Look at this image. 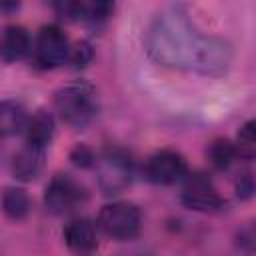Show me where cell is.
I'll list each match as a JSON object with an SVG mask.
<instances>
[{
	"instance_id": "cell-1",
	"label": "cell",
	"mask_w": 256,
	"mask_h": 256,
	"mask_svg": "<svg viewBox=\"0 0 256 256\" xmlns=\"http://www.w3.org/2000/svg\"><path fill=\"white\" fill-rule=\"evenodd\" d=\"M144 46L156 64L200 76H222L234 60L232 44L222 36L204 32L180 6L154 16Z\"/></svg>"
},
{
	"instance_id": "cell-2",
	"label": "cell",
	"mask_w": 256,
	"mask_h": 256,
	"mask_svg": "<svg viewBox=\"0 0 256 256\" xmlns=\"http://www.w3.org/2000/svg\"><path fill=\"white\" fill-rule=\"evenodd\" d=\"M54 110L64 124L82 130L98 114L96 90L86 82L68 84L54 94Z\"/></svg>"
},
{
	"instance_id": "cell-3",
	"label": "cell",
	"mask_w": 256,
	"mask_h": 256,
	"mask_svg": "<svg viewBox=\"0 0 256 256\" xmlns=\"http://www.w3.org/2000/svg\"><path fill=\"white\" fill-rule=\"evenodd\" d=\"M98 188L104 196L122 194L134 178V160L122 148H106L94 160Z\"/></svg>"
},
{
	"instance_id": "cell-4",
	"label": "cell",
	"mask_w": 256,
	"mask_h": 256,
	"mask_svg": "<svg viewBox=\"0 0 256 256\" xmlns=\"http://www.w3.org/2000/svg\"><path fill=\"white\" fill-rule=\"evenodd\" d=\"M96 228L102 230L112 240H132L140 234L142 228V212L136 204L114 200L100 208Z\"/></svg>"
},
{
	"instance_id": "cell-5",
	"label": "cell",
	"mask_w": 256,
	"mask_h": 256,
	"mask_svg": "<svg viewBox=\"0 0 256 256\" xmlns=\"http://www.w3.org/2000/svg\"><path fill=\"white\" fill-rule=\"evenodd\" d=\"M30 54L40 68H44V70L58 68V66L68 62L70 40L60 26L46 24L38 30L36 38L32 40V52Z\"/></svg>"
},
{
	"instance_id": "cell-6",
	"label": "cell",
	"mask_w": 256,
	"mask_h": 256,
	"mask_svg": "<svg viewBox=\"0 0 256 256\" xmlns=\"http://www.w3.org/2000/svg\"><path fill=\"white\" fill-rule=\"evenodd\" d=\"M86 200V192L70 174H54L44 190V206L50 214L64 216Z\"/></svg>"
},
{
	"instance_id": "cell-7",
	"label": "cell",
	"mask_w": 256,
	"mask_h": 256,
	"mask_svg": "<svg viewBox=\"0 0 256 256\" xmlns=\"http://www.w3.org/2000/svg\"><path fill=\"white\" fill-rule=\"evenodd\" d=\"M182 186V202L186 208L196 212H218L226 206L224 198L216 190L212 178L204 172L186 174Z\"/></svg>"
},
{
	"instance_id": "cell-8",
	"label": "cell",
	"mask_w": 256,
	"mask_h": 256,
	"mask_svg": "<svg viewBox=\"0 0 256 256\" xmlns=\"http://www.w3.org/2000/svg\"><path fill=\"white\" fill-rule=\"evenodd\" d=\"M144 174L152 184L170 186V184L180 182L188 174V164H186V158L180 152L164 148V150L154 152L146 160Z\"/></svg>"
},
{
	"instance_id": "cell-9",
	"label": "cell",
	"mask_w": 256,
	"mask_h": 256,
	"mask_svg": "<svg viewBox=\"0 0 256 256\" xmlns=\"http://www.w3.org/2000/svg\"><path fill=\"white\" fill-rule=\"evenodd\" d=\"M32 52L30 32L20 24H10L0 32V60L14 64L24 60Z\"/></svg>"
},
{
	"instance_id": "cell-10",
	"label": "cell",
	"mask_w": 256,
	"mask_h": 256,
	"mask_svg": "<svg viewBox=\"0 0 256 256\" xmlns=\"http://www.w3.org/2000/svg\"><path fill=\"white\" fill-rule=\"evenodd\" d=\"M46 164V148L36 144H24L12 158V174L20 182L36 180Z\"/></svg>"
},
{
	"instance_id": "cell-11",
	"label": "cell",
	"mask_w": 256,
	"mask_h": 256,
	"mask_svg": "<svg viewBox=\"0 0 256 256\" xmlns=\"http://www.w3.org/2000/svg\"><path fill=\"white\" fill-rule=\"evenodd\" d=\"M64 242L72 252L78 254H86L92 252L98 246V234H96V226L88 220V218H74L66 224L64 232Z\"/></svg>"
},
{
	"instance_id": "cell-12",
	"label": "cell",
	"mask_w": 256,
	"mask_h": 256,
	"mask_svg": "<svg viewBox=\"0 0 256 256\" xmlns=\"http://www.w3.org/2000/svg\"><path fill=\"white\" fill-rule=\"evenodd\" d=\"M22 132H24V140L28 144H36V146L46 148L52 142V138H54L56 120H54L52 112L38 110L32 116L26 118V124H24V130Z\"/></svg>"
},
{
	"instance_id": "cell-13",
	"label": "cell",
	"mask_w": 256,
	"mask_h": 256,
	"mask_svg": "<svg viewBox=\"0 0 256 256\" xmlns=\"http://www.w3.org/2000/svg\"><path fill=\"white\" fill-rule=\"evenodd\" d=\"M0 208H2L4 216L10 218V220H14V222L24 220L30 214V196L26 194L24 188L8 186V188L2 190Z\"/></svg>"
},
{
	"instance_id": "cell-14",
	"label": "cell",
	"mask_w": 256,
	"mask_h": 256,
	"mask_svg": "<svg viewBox=\"0 0 256 256\" xmlns=\"http://www.w3.org/2000/svg\"><path fill=\"white\" fill-rule=\"evenodd\" d=\"M26 108L16 100H0V138L14 136L24 130Z\"/></svg>"
},
{
	"instance_id": "cell-15",
	"label": "cell",
	"mask_w": 256,
	"mask_h": 256,
	"mask_svg": "<svg viewBox=\"0 0 256 256\" xmlns=\"http://www.w3.org/2000/svg\"><path fill=\"white\" fill-rule=\"evenodd\" d=\"M206 156H208V162L212 164L214 170H228L232 166V162L238 158V152H236V146L232 140L216 138L208 144Z\"/></svg>"
},
{
	"instance_id": "cell-16",
	"label": "cell",
	"mask_w": 256,
	"mask_h": 256,
	"mask_svg": "<svg viewBox=\"0 0 256 256\" xmlns=\"http://www.w3.org/2000/svg\"><path fill=\"white\" fill-rule=\"evenodd\" d=\"M234 146H236L238 156L244 160H252L256 156V122L254 120H248L246 124H242Z\"/></svg>"
},
{
	"instance_id": "cell-17",
	"label": "cell",
	"mask_w": 256,
	"mask_h": 256,
	"mask_svg": "<svg viewBox=\"0 0 256 256\" xmlns=\"http://www.w3.org/2000/svg\"><path fill=\"white\" fill-rule=\"evenodd\" d=\"M52 10L64 22H78L86 18L84 0H52Z\"/></svg>"
},
{
	"instance_id": "cell-18",
	"label": "cell",
	"mask_w": 256,
	"mask_h": 256,
	"mask_svg": "<svg viewBox=\"0 0 256 256\" xmlns=\"http://www.w3.org/2000/svg\"><path fill=\"white\" fill-rule=\"evenodd\" d=\"M84 6H86V18L102 24L114 14L116 0H84Z\"/></svg>"
},
{
	"instance_id": "cell-19",
	"label": "cell",
	"mask_w": 256,
	"mask_h": 256,
	"mask_svg": "<svg viewBox=\"0 0 256 256\" xmlns=\"http://www.w3.org/2000/svg\"><path fill=\"white\" fill-rule=\"evenodd\" d=\"M94 58V48L90 42L82 40L74 46H70V54H68V62L74 66V68H86Z\"/></svg>"
},
{
	"instance_id": "cell-20",
	"label": "cell",
	"mask_w": 256,
	"mask_h": 256,
	"mask_svg": "<svg viewBox=\"0 0 256 256\" xmlns=\"http://www.w3.org/2000/svg\"><path fill=\"white\" fill-rule=\"evenodd\" d=\"M70 160L74 166H80V168H90L94 166V160H96V154L92 148H88L86 144H76L70 152Z\"/></svg>"
},
{
	"instance_id": "cell-21",
	"label": "cell",
	"mask_w": 256,
	"mask_h": 256,
	"mask_svg": "<svg viewBox=\"0 0 256 256\" xmlns=\"http://www.w3.org/2000/svg\"><path fill=\"white\" fill-rule=\"evenodd\" d=\"M234 190H236V196L240 200H250L254 196V190H256L252 172H242L234 182Z\"/></svg>"
},
{
	"instance_id": "cell-22",
	"label": "cell",
	"mask_w": 256,
	"mask_h": 256,
	"mask_svg": "<svg viewBox=\"0 0 256 256\" xmlns=\"http://www.w3.org/2000/svg\"><path fill=\"white\" fill-rule=\"evenodd\" d=\"M238 240H240V248H244V244H248V246H246V250H248V252H252V250H254V240H256L254 228H252V226H246L244 230H240Z\"/></svg>"
},
{
	"instance_id": "cell-23",
	"label": "cell",
	"mask_w": 256,
	"mask_h": 256,
	"mask_svg": "<svg viewBox=\"0 0 256 256\" xmlns=\"http://www.w3.org/2000/svg\"><path fill=\"white\" fill-rule=\"evenodd\" d=\"M20 4H22V0H0V12L12 14L20 8Z\"/></svg>"
}]
</instances>
